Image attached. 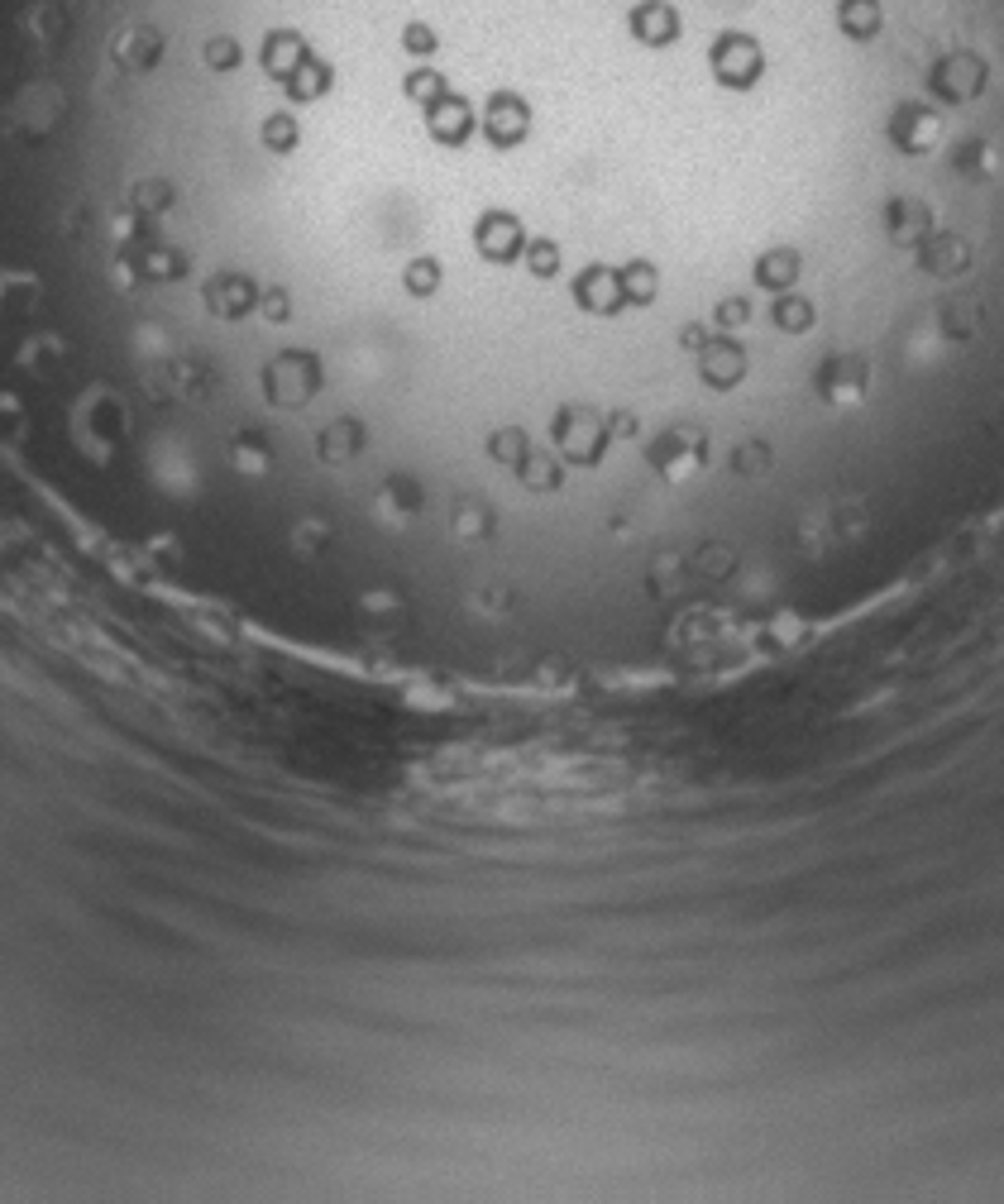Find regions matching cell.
Wrapping results in <instances>:
<instances>
[{"label": "cell", "instance_id": "1", "mask_svg": "<svg viewBox=\"0 0 1004 1204\" xmlns=\"http://www.w3.org/2000/svg\"><path fill=\"white\" fill-rule=\"evenodd\" d=\"M990 86V63L976 48H947L928 73V91L947 106H967Z\"/></svg>", "mask_w": 1004, "mask_h": 1204}, {"label": "cell", "instance_id": "2", "mask_svg": "<svg viewBox=\"0 0 1004 1204\" xmlns=\"http://www.w3.org/2000/svg\"><path fill=\"white\" fill-rule=\"evenodd\" d=\"M761 68H766V58H761L756 38L722 34L717 43H713V73H717V81H722V86H742V91H746V86H756Z\"/></svg>", "mask_w": 1004, "mask_h": 1204}, {"label": "cell", "instance_id": "3", "mask_svg": "<svg viewBox=\"0 0 1004 1204\" xmlns=\"http://www.w3.org/2000/svg\"><path fill=\"white\" fill-rule=\"evenodd\" d=\"M937 130H942V120L932 115L928 106H899L894 110V120H890V139L899 148H909V153H924V148L937 139Z\"/></svg>", "mask_w": 1004, "mask_h": 1204}, {"label": "cell", "instance_id": "4", "mask_svg": "<svg viewBox=\"0 0 1004 1204\" xmlns=\"http://www.w3.org/2000/svg\"><path fill=\"white\" fill-rule=\"evenodd\" d=\"M632 29L641 43H669V38H679V15L665 0H646L632 10Z\"/></svg>", "mask_w": 1004, "mask_h": 1204}, {"label": "cell", "instance_id": "5", "mask_svg": "<svg viewBox=\"0 0 1004 1204\" xmlns=\"http://www.w3.org/2000/svg\"><path fill=\"white\" fill-rule=\"evenodd\" d=\"M837 25H842V34L847 38L871 43V38L880 34V25H885L880 0H842V5H837Z\"/></svg>", "mask_w": 1004, "mask_h": 1204}, {"label": "cell", "instance_id": "6", "mask_svg": "<svg viewBox=\"0 0 1004 1204\" xmlns=\"http://www.w3.org/2000/svg\"><path fill=\"white\" fill-rule=\"evenodd\" d=\"M766 288H775V283H789L794 278V254H770L766 263H761V273H756Z\"/></svg>", "mask_w": 1004, "mask_h": 1204}]
</instances>
